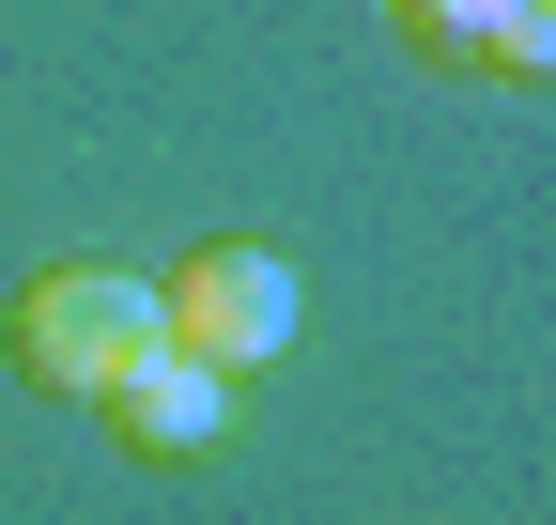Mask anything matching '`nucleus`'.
Masks as SVG:
<instances>
[{
  "mask_svg": "<svg viewBox=\"0 0 556 525\" xmlns=\"http://www.w3.org/2000/svg\"><path fill=\"white\" fill-rule=\"evenodd\" d=\"M0 356L62 402H109V386L155 356V279L139 262H31L16 309H0Z\"/></svg>",
  "mask_w": 556,
  "mask_h": 525,
  "instance_id": "1",
  "label": "nucleus"
},
{
  "mask_svg": "<svg viewBox=\"0 0 556 525\" xmlns=\"http://www.w3.org/2000/svg\"><path fill=\"white\" fill-rule=\"evenodd\" d=\"M294 324H309V279H294V247H263V232H217V247H186L155 279V341L201 356V371H232V386L294 356Z\"/></svg>",
  "mask_w": 556,
  "mask_h": 525,
  "instance_id": "2",
  "label": "nucleus"
},
{
  "mask_svg": "<svg viewBox=\"0 0 556 525\" xmlns=\"http://www.w3.org/2000/svg\"><path fill=\"white\" fill-rule=\"evenodd\" d=\"M417 62H448V78H510L541 93L556 78V0H387Z\"/></svg>",
  "mask_w": 556,
  "mask_h": 525,
  "instance_id": "3",
  "label": "nucleus"
},
{
  "mask_svg": "<svg viewBox=\"0 0 556 525\" xmlns=\"http://www.w3.org/2000/svg\"><path fill=\"white\" fill-rule=\"evenodd\" d=\"M93 418L139 448V464H201V448L232 433V371H201V356H170V341H155V356H139V371L109 386Z\"/></svg>",
  "mask_w": 556,
  "mask_h": 525,
  "instance_id": "4",
  "label": "nucleus"
}]
</instances>
